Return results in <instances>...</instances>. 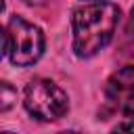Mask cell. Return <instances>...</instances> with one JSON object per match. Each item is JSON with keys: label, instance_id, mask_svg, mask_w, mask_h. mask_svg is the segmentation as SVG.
<instances>
[{"label": "cell", "instance_id": "6da1fadb", "mask_svg": "<svg viewBox=\"0 0 134 134\" xmlns=\"http://www.w3.org/2000/svg\"><path fill=\"white\" fill-rule=\"evenodd\" d=\"M119 23V8L111 2H84L73 10L71 34L73 52L80 59H90L100 52L111 40Z\"/></svg>", "mask_w": 134, "mask_h": 134}, {"label": "cell", "instance_id": "7a4b0ae2", "mask_svg": "<svg viewBox=\"0 0 134 134\" xmlns=\"http://www.w3.org/2000/svg\"><path fill=\"white\" fill-rule=\"evenodd\" d=\"M44 52V34L23 17H10L4 29V54L17 67L34 65Z\"/></svg>", "mask_w": 134, "mask_h": 134}, {"label": "cell", "instance_id": "3957f363", "mask_svg": "<svg viewBox=\"0 0 134 134\" xmlns=\"http://www.w3.org/2000/svg\"><path fill=\"white\" fill-rule=\"evenodd\" d=\"M23 107L38 121H57L69 111V96L52 80L36 77L25 86Z\"/></svg>", "mask_w": 134, "mask_h": 134}, {"label": "cell", "instance_id": "277c9868", "mask_svg": "<svg viewBox=\"0 0 134 134\" xmlns=\"http://www.w3.org/2000/svg\"><path fill=\"white\" fill-rule=\"evenodd\" d=\"M105 103L111 113L121 117L134 115V65H126L111 73L105 84Z\"/></svg>", "mask_w": 134, "mask_h": 134}, {"label": "cell", "instance_id": "5b68a950", "mask_svg": "<svg viewBox=\"0 0 134 134\" xmlns=\"http://www.w3.org/2000/svg\"><path fill=\"white\" fill-rule=\"evenodd\" d=\"M0 109L2 111H6L15 100H17V90L8 84V82H2V86H0Z\"/></svg>", "mask_w": 134, "mask_h": 134}, {"label": "cell", "instance_id": "8992f818", "mask_svg": "<svg viewBox=\"0 0 134 134\" xmlns=\"http://www.w3.org/2000/svg\"><path fill=\"white\" fill-rule=\"evenodd\" d=\"M115 130H119V132H134V115L124 117V121H121V124H117V126H115Z\"/></svg>", "mask_w": 134, "mask_h": 134}, {"label": "cell", "instance_id": "52a82bcc", "mask_svg": "<svg viewBox=\"0 0 134 134\" xmlns=\"http://www.w3.org/2000/svg\"><path fill=\"white\" fill-rule=\"evenodd\" d=\"M25 4H29V6H44V4H48L50 0H23Z\"/></svg>", "mask_w": 134, "mask_h": 134}, {"label": "cell", "instance_id": "ba28073f", "mask_svg": "<svg viewBox=\"0 0 134 134\" xmlns=\"http://www.w3.org/2000/svg\"><path fill=\"white\" fill-rule=\"evenodd\" d=\"M132 25H134V8H132Z\"/></svg>", "mask_w": 134, "mask_h": 134}, {"label": "cell", "instance_id": "9c48e42d", "mask_svg": "<svg viewBox=\"0 0 134 134\" xmlns=\"http://www.w3.org/2000/svg\"><path fill=\"white\" fill-rule=\"evenodd\" d=\"M84 2H98V0H84Z\"/></svg>", "mask_w": 134, "mask_h": 134}]
</instances>
